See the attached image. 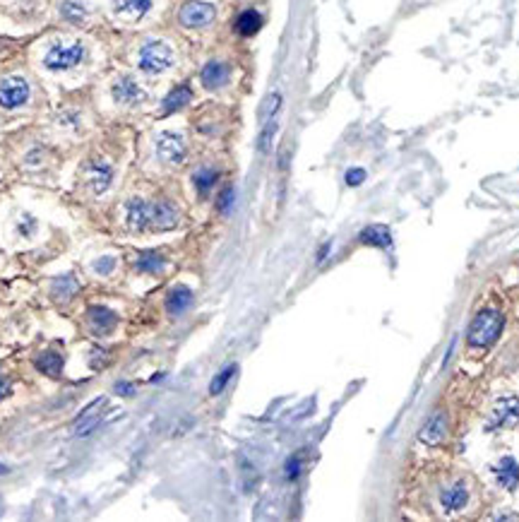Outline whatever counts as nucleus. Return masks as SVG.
Segmentation results:
<instances>
[{"mask_svg":"<svg viewBox=\"0 0 519 522\" xmlns=\"http://www.w3.org/2000/svg\"><path fill=\"white\" fill-rule=\"evenodd\" d=\"M178 224V210L168 200L152 202V229L154 232H166Z\"/></svg>","mask_w":519,"mask_h":522,"instance_id":"15","label":"nucleus"},{"mask_svg":"<svg viewBox=\"0 0 519 522\" xmlns=\"http://www.w3.org/2000/svg\"><path fill=\"white\" fill-rule=\"evenodd\" d=\"M135 267H138L140 272H147V275H157V272H162L164 267H166V258L157 251H144L138 256Z\"/></svg>","mask_w":519,"mask_h":522,"instance_id":"24","label":"nucleus"},{"mask_svg":"<svg viewBox=\"0 0 519 522\" xmlns=\"http://www.w3.org/2000/svg\"><path fill=\"white\" fill-rule=\"evenodd\" d=\"M358 241H361L363 246L390 248V246H392V234H390V229H387V227H382V224H370V227H366L361 232Z\"/></svg>","mask_w":519,"mask_h":522,"instance_id":"19","label":"nucleus"},{"mask_svg":"<svg viewBox=\"0 0 519 522\" xmlns=\"http://www.w3.org/2000/svg\"><path fill=\"white\" fill-rule=\"evenodd\" d=\"M301 472V458H291L289 462H286V477L289 479H296Z\"/></svg>","mask_w":519,"mask_h":522,"instance_id":"35","label":"nucleus"},{"mask_svg":"<svg viewBox=\"0 0 519 522\" xmlns=\"http://www.w3.org/2000/svg\"><path fill=\"white\" fill-rule=\"evenodd\" d=\"M138 68L144 75H164L173 68V49L162 39H147L138 49Z\"/></svg>","mask_w":519,"mask_h":522,"instance_id":"2","label":"nucleus"},{"mask_svg":"<svg viewBox=\"0 0 519 522\" xmlns=\"http://www.w3.org/2000/svg\"><path fill=\"white\" fill-rule=\"evenodd\" d=\"M332 251V243H325L322 248H320V253H318V262H322L325 258H327V253Z\"/></svg>","mask_w":519,"mask_h":522,"instance_id":"38","label":"nucleus"},{"mask_svg":"<svg viewBox=\"0 0 519 522\" xmlns=\"http://www.w3.org/2000/svg\"><path fill=\"white\" fill-rule=\"evenodd\" d=\"M236 371H238V369H236V366H226V369L221 371V373L216 375L214 380H212V385H210V395H221V393H224V388H226V385H229V380L233 378Z\"/></svg>","mask_w":519,"mask_h":522,"instance_id":"29","label":"nucleus"},{"mask_svg":"<svg viewBox=\"0 0 519 522\" xmlns=\"http://www.w3.org/2000/svg\"><path fill=\"white\" fill-rule=\"evenodd\" d=\"M106 404H108L106 397H99V399H94V402L89 404V407L84 409L82 414H79L77 421L73 424V434L77 436V438H82V436H89L99 424H101L103 417H106V414H103Z\"/></svg>","mask_w":519,"mask_h":522,"instance_id":"12","label":"nucleus"},{"mask_svg":"<svg viewBox=\"0 0 519 522\" xmlns=\"http://www.w3.org/2000/svg\"><path fill=\"white\" fill-rule=\"evenodd\" d=\"M281 106V97L279 94H270V97L265 99V103H262V111H260V119H262V123H267V121H272L277 116V111H279Z\"/></svg>","mask_w":519,"mask_h":522,"instance_id":"28","label":"nucleus"},{"mask_svg":"<svg viewBox=\"0 0 519 522\" xmlns=\"http://www.w3.org/2000/svg\"><path fill=\"white\" fill-rule=\"evenodd\" d=\"M36 371L49 378H58L63 373V356L58 351H44L41 356H36Z\"/></svg>","mask_w":519,"mask_h":522,"instance_id":"21","label":"nucleus"},{"mask_svg":"<svg viewBox=\"0 0 519 522\" xmlns=\"http://www.w3.org/2000/svg\"><path fill=\"white\" fill-rule=\"evenodd\" d=\"M12 393V385H10V380L5 378V375H0V399H5L8 395Z\"/></svg>","mask_w":519,"mask_h":522,"instance_id":"36","label":"nucleus"},{"mask_svg":"<svg viewBox=\"0 0 519 522\" xmlns=\"http://www.w3.org/2000/svg\"><path fill=\"white\" fill-rule=\"evenodd\" d=\"M0 474H8V467L3 462H0Z\"/></svg>","mask_w":519,"mask_h":522,"instance_id":"39","label":"nucleus"},{"mask_svg":"<svg viewBox=\"0 0 519 522\" xmlns=\"http://www.w3.org/2000/svg\"><path fill=\"white\" fill-rule=\"evenodd\" d=\"M111 94L116 99V103H121V106H140L147 99L142 84L133 75H118L111 84Z\"/></svg>","mask_w":519,"mask_h":522,"instance_id":"6","label":"nucleus"},{"mask_svg":"<svg viewBox=\"0 0 519 522\" xmlns=\"http://www.w3.org/2000/svg\"><path fill=\"white\" fill-rule=\"evenodd\" d=\"M275 133H277V121L272 119V121H267V123H265V130H262V135H260V140H257V149L262 154L270 152V145H272V138H275Z\"/></svg>","mask_w":519,"mask_h":522,"instance_id":"30","label":"nucleus"},{"mask_svg":"<svg viewBox=\"0 0 519 522\" xmlns=\"http://www.w3.org/2000/svg\"><path fill=\"white\" fill-rule=\"evenodd\" d=\"M20 234H22V236H25V238L34 236V234H36V219H34V217H29V214H22Z\"/></svg>","mask_w":519,"mask_h":522,"instance_id":"32","label":"nucleus"},{"mask_svg":"<svg viewBox=\"0 0 519 522\" xmlns=\"http://www.w3.org/2000/svg\"><path fill=\"white\" fill-rule=\"evenodd\" d=\"M445 436H447V417H445V412H433L431 419L423 424L418 438H421L426 445H440L442 440H445Z\"/></svg>","mask_w":519,"mask_h":522,"instance_id":"14","label":"nucleus"},{"mask_svg":"<svg viewBox=\"0 0 519 522\" xmlns=\"http://www.w3.org/2000/svg\"><path fill=\"white\" fill-rule=\"evenodd\" d=\"M89 325L97 335H108L113 332V327L118 325V316L113 313L111 308H103V306H92L89 308Z\"/></svg>","mask_w":519,"mask_h":522,"instance_id":"17","label":"nucleus"},{"mask_svg":"<svg viewBox=\"0 0 519 522\" xmlns=\"http://www.w3.org/2000/svg\"><path fill=\"white\" fill-rule=\"evenodd\" d=\"M31 97V87L20 75H8L0 79V106L8 111L22 109Z\"/></svg>","mask_w":519,"mask_h":522,"instance_id":"4","label":"nucleus"},{"mask_svg":"<svg viewBox=\"0 0 519 522\" xmlns=\"http://www.w3.org/2000/svg\"><path fill=\"white\" fill-rule=\"evenodd\" d=\"M469 503V486H466L464 479H457V482H450L438 491V506L445 512H459L466 508Z\"/></svg>","mask_w":519,"mask_h":522,"instance_id":"8","label":"nucleus"},{"mask_svg":"<svg viewBox=\"0 0 519 522\" xmlns=\"http://www.w3.org/2000/svg\"><path fill=\"white\" fill-rule=\"evenodd\" d=\"M87 60V46L79 39H55L44 51V68L49 73H70Z\"/></svg>","mask_w":519,"mask_h":522,"instance_id":"1","label":"nucleus"},{"mask_svg":"<svg viewBox=\"0 0 519 522\" xmlns=\"http://www.w3.org/2000/svg\"><path fill=\"white\" fill-rule=\"evenodd\" d=\"M231 77V68L226 63H221V60H210V63L202 68V84H205L207 89H221L226 82H229Z\"/></svg>","mask_w":519,"mask_h":522,"instance_id":"16","label":"nucleus"},{"mask_svg":"<svg viewBox=\"0 0 519 522\" xmlns=\"http://www.w3.org/2000/svg\"><path fill=\"white\" fill-rule=\"evenodd\" d=\"M260 27H262V15H260L257 10H245L238 15V20H236V32H238L240 36H253L260 32Z\"/></svg>","mask_w":519,"mask_h":522,"instance_id":"25","label":"nucleus"},{"mask_svg":"<svg viewBox=\"0 0 519 522\" xmlns=\"http://www.w3.org/2000/svg\"><path fill=\"white\" fill-rule=\"evenodd\" d=\"M92 270L97 272V275H101V277H108L113 270H116V258H113V256L97 258V260L92 262Z\"/></svg>","mask_w":519,"mask_h":522,"instance_id":"31","label":"nucleus"},{"mask_svg":"<svg viewBox=\"0 0 519 522\" xmlns=\"http://www.w3.org/2000/svg\"><path fill=\"white\" fill-rule=\"evenodd\" d=\"M157 147V157L164 164H181L186 159V140L181 133H162L154 142Z\"/></svg>","mask_w":519,"mask_h":522,"instance_id":"11","label":"nucleus"},{"mask_svg":"<svg viewBox=\"0 0 519 522\" xmlns=\"http://www.w3.org/2000/svg\"><path fill=\"white\" fill-rule=\"evenodd\" d=\"M190 99H192L190 87H188V84H181V87H176L173 92H168V97L164 99V103H162L164 114H173V111H181L183 106H188V103H190Z\"/></svg>","mask_w":519,"mask_h":522,"instance_id":"22","label":"nucleus"},{"mask_svg":"<svg viewBox=\"0 0 519 522\" xmlns=\"http://www.w3.org/2000/svg\"><path fill=\"white\" fill-rule=\"evenodd\" d=\"M58 12L65 22H70V25H75V27L84 25V22L89 20V8L84 5V3H79V0H63Z\"/></svg>","mask_w":519,"mask_h":522,"instance_id":"20","label":"nucleus"},{"mask_svg":"<svg viewBox=\"0 0 519 522\" xmlns=\"http://www.w3.org/2000/svg\"><path fill=\"white\" fill-rule=\"evenodd\" d=\"M152 0H111V8L121 20L140 22L152 12Z\"/></svg>","mask_w":519,"mask_h":522,"instance_id":"13","label":"nucleus"},{"mask_svg":"<svg viewBox=\"0 0 519 522\" xmlns=\"http://www.w3.org/2000/svg\"><path fill=\"white\" fill-rule=\"evenodd\" d=\"M216 17L214 5L205 3V0H188L186 5L178 12V20H181L183 27L188 29H202V27H210Z\"/></svg>","mask_w":519,"mask_h":522,"instance_id":"5","label":"nucleus"},{"mask_svg":"<svg viewBox=\"0 0 519 522\" xmlns=\"http://www.w3.org/2000/svg\"><path fill=\"white\" fill-rule=\"evenodd\" d=\"M503 323H505L503 316H500L495 308L481 310L469 327V345L476 347V349H485V347H490L500 337Z\"/></svg>","mask_w":519,"mask_h":522,"instance_id":"3","label":"nucleus"},{"mask_svg":"<svg viewBox=\"0 0 519 522\" xmlns=\"http://www.w3.org/2000/svg\"><path fill=\"white\" fill-rule=\"evenodd\" d=\"M118 395H125V397H127V395H133L135 393V388H133V385H127V383H118Z\"/></svg>","mask_w":519,"mask_h":522,"instance_id":"37","label":"nucleus"},{"mask_svg":"<svg viewBox=\"0 0 519 522\" xmlns=\"http://www.w3.org/2000/svg\"><path fill=\"white\" fill-rule=\"evenodd\" d=\"M79 289L77 279H75V275H68V277H58V279L53 282V294L58 296L60 301L70 299V296L75 294V291Z\"/></svg>","mask_w":519,"mask_h":522,"instance_id":"27","label":"nucleus"},{"mask_svg":"<svg viewBox=\"0 0 519 522\" xmlns=\"http://www.w3.org/2000/svg\"><path fill=\"white\" fill-rule=\"evenodd\" d=\"M190 303H192V291L188 289V286H176V289H171V294H168L166 299V308L171 316H181Z\"/></svg>","mask_w":519,"mask_h":522,"instance_id":"23","label":"nucleus"},{"mask_svg":"<svg viewBox=\"0 0 519 522\" xmlns=\"http://www.w3.org/2000/svg\"><path fill=\"white\" fill-rule=\"evenodd\" d=\"M84 176H87V183H89V188H92V192L103 195V192L113 186V176H116V171H113V166L106 162V159H92V162L84 164Z\"/></svg>","mask_w":519,"mask_h":522,"instance_id":"9","label":"nucleus"},{"mask_svg":"<svg viewBox=\"0 0 519 522\" xmlns=\"http://www.w3.org/2000/svg\"><path fill=\"white\" fill-rule=\"evenodd\" d=\"M233 197H236V190L229 186V188H226V190L219 195V212H229L231 205H233Z\"/></svg>","mask_w":519,"mask_h":522,"instance_id":"33","label":"nucleus"},{"mask_svg":"<svg viewBox=\"0 0 519 522\" xmlns=\"http://www.w3.org/2000/svg\"><path fill=\"white\" fill-rule=\"evenodd\" d=\"M123 214H125L127 229H133V232H147V229H152V202L142 200V197H130V200H125Z\"/></svg>","mask_w":519,"mask_h":522,"instance_id":"7","label":"nucleus"},{"mask_svg":"<svg viewBox=\"0 0 519 522\" xmlns=\"http://www.w3.org/2000/svg\"><path fill=\"white\" fill-rule=\"evenodd\" d=\"M495 479L503 488L512 491L514 486L519 484V464L514 458H503L498 464H495Z\"/></svg>","mask_w":519,"mask_h":522,"instance_id":"18","label":"nucleus"},{"mask_svg":"<svg viewBox=\"0 0 519 522\" xmlns=\"http://www.w3.org/2000/svg\"><path fill=\"white\" fill-rule=\"evenodd\" d=\"M363 181H366V171H363V169H349L346 171L349 186H361Z\"/></svg>","mask_w":519,"mask_h":522,"instance_id":"34","label":"nucleus"},{"mask_svg":"<svg viewBox=\"0 0 519 522\" xmlns=\"http://www.w3.org/2000/svg\"><path fill=\"white\" fill-rule=\"evenodd\" d=\"M216 178H219V171L216 169H210V166H205V169H200V171L192 176V183H195V190L200 192V195H207V192L214 188V183H216Z\"/></svg>","mask_w":519,"mask_h":522,"instance_id":"26","label":"nucleus"},{"mask_svg":"<svg viewBox=\"0 0 519 522\" xmlns=\"http://www.w3.org/2000/svg\"><path fill=\"white\" fill-rule=\"evenodd\" d=\"M514 421H519V397L507 395V397H500L495 402L493 412H490L488 421H485V431H495L500 426L514 424Z\"/></svg>","mask_w":519,"mask_h":522,"instance_id":"10","label":"nucleus"}]
</instances>
